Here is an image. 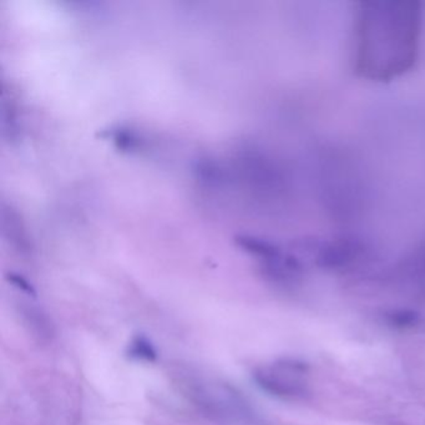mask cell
<instances>
[{
	"instance_id": "obj_1",
	"label": "cell",
	"mask_w": 425,
	"mask_h": 425,
	"mask_svg": "<svg viewBox=\"0 0 425 425\" xmlns=\"http://www.w3.org/2000/svg\"><path fill=\"white\" fill-rule=\"evenodd\" d=\"M181 386L186 397L208 414L242 423H261V417L246 397L227 383L190 375L182 379Z\"/></svg>"
},
{
	"instance_id": "obj_2",
	"label": "cell",
	"mask_w": 425,
	"mask_h": 425,
	"mask_svg": "<svg viewBox=\"0 0 425 425\" xmlns=\"http://www.w3.org/2000/svg\"><path fill=\"white\" fill-rule=\"evenodd\" d=\"M263 392L285 400H304L311 394L309 368L297 359H280L263 364L253 372Z\"/></svg>"
},
{
	"instance_id": "obj_3",
	"label": "cell",
	"mask_w": 425,
	"mask_h": 425,
	"mask_svg": "<svg viewBox=\"0 0 425 425\" xmlns=\"http://www.w3.org/2000/svg\"><path fill=\"white\" fill-rule=\"evenodd\" d=\"M130 353H131V356H134L136 358L145 359V360H149V362L155 360L157 356L154 346L144 337L135 338L133 343H131Z\"/></svg>"
}]
</instances>
